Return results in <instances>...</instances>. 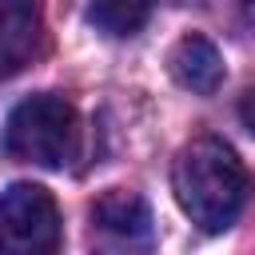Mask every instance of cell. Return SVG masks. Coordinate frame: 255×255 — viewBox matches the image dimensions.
Returning <instances> with one entry per match:
<instances>
[{
    "mask_svg": "<svg viewBox=\"0 0 255 255\" xmlns=\"http://www.w3.org/2000/svg\"><path fill=\"white\" fill-rule=\"evenodd\" d=\"M171 191H175L179 211L195 227L227 231L243 215L255 183L231 143H223L215 135H199L179 147V155L171 163Z\"/></svg>",
    "mask_w": 255,
    "mask_h": 255,
    "instance_id": "obj_1",
    "label": "cell"
},
{
    "mask_svg": "<svg viewBox=\"0 0 255 255\" xmlns=\"http://www.w3.org/2000/svg\"><path fill=\"white\" fill-rule=\"evenodd\" d=\"M80 147V120L64 96L40 92L20 100L0 131V151L32 167H64Z\"/></svg>",
    "mask_w": 255,
    "mask_h": 255,
    "instance_id": "obj_2",
    "label": "cell"
},
{
    "mask_svg": "<svg viewBox=\"0 0 255 255\" xmlns=\"http://www.w3.org/2000/svg\"><path fill=\"white\" fill-rule=\"evenodd\" d=\"M60 247V207L40 183H12L0 191V251L44 255Z\"/></svg>",
    "mask_w": 255,
    "mask_h": 255,
    "instance_id": "obj_3",
    "label": "cell"
},
{
    "mask_svg": "<svg viewBox=\"0 0 255 255\" xmlns=\"http://www.w3.org/2000/svg\"><path fill=\"white\" fill-rule=\"evenodd\" d=\"M44 32V0H0V76L20 72Z\"/></svg>",
    "mask_w": 255,
    "mask_h": 255,
    "instance_id": "obj_4",
    "label": "cell"
},
{
    "mask_svg": "<svg viewBox=\"0 0 255 255\" xmlns=\"http://www.w3.org/2000/svg\"><path fill=\"white\" fill-rule=\"evenodd\" d=\"M167 68H171V80L179 88L199 92V96H211L223 84V56L207 36H183L171 48Z\"/></svg>",
    "mask_w": 255,
    "mask_h": 255,
    "instance_id": "obj_5",
    "label": "cell"
},
{
    "mask_svg": "<svg viewBox=\"0 0 255 255\" xmlns=\"http://www.w3.org/2000/svg\"><path fill=\"white\" fill-rule=\"evenodd\" d=\"M92 223L108 235H120L128 243H143L151 239V211L135 191H108L92 203Z\"/></svg>",
    "mask_w": 255,
    "mask_h": 255,
    "instance_id": "obj_6",
    "label": "cell"
},
{
    "mask_svg": "<svg viewBox=\"0 0 255 255\" xmlns=\"http://www.w3.org/2000/svg\"><path fill=\"white\" fill-rule=\"evenodd\" d=\"M151 8L155 0H88V24L104 36H135Z\"/></svg>",
    "mask_w": 255,
    "mask_h": 255,
    "instance_id": "obj_7",
    "label": "cell"
},
{
    "mask_svg": "<svg viewBox=\"0 0 255 255\" xmlns=\"http://www.w3.org/2000/svg\"><path fill=\"white\" fill-rule=\"evenodd\" d=\"M239 116H243V124H247V131L255 135V88L243 96V104H239Z\"/></svg>",
    "mask_w": 255,
    "mask_h": 255,
    "instance_id": "obj_8",
    "label": "cell"
}]
</instances>
